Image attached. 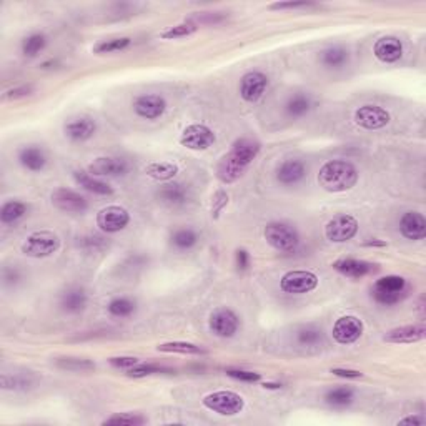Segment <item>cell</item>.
I'll list each match as a JSON object with an SVG mask.
<instances>
[{
    "instance_id": "cell-40",
    "label": "cell",
    "mask_w": 426,
    "mask_h": 426,
    "mask_svg": "<svg viewBox=\"0 0 426 426\" xmlns=\"http://www.w3.org/2000/svg\"><path fill=\"white\" fill-rule=\"evenodd\" d=\"M147 423L144 416L133 415V413H119V415H113L104 421V426H139Z\"/></svg>"
},
{
    "instance_id": "cell-20",
    "label": "cell",
    "mask_w": 426,
    "mask_h": 426,
    "mask_svg": "<svg viewBox=\"0 0 426 426\" xmlns=\"http://www.w3.org/2000/svg\"><path fill=\"white\" fill-rule=\"evenodd\" d=\"M400 232L408 240H423L426 237V218L420 212H407L400 220Z\"/></svg>"
},
{
    "instance_id": "cell-49",
    "label": "cell",
    "mask_w": 426,
    "mask_h": 426,
    "mask_svg": "<svg viewBox=\"0 0 426 426\" xmlns=\"http://www.w3.org/2000/svg\"><path fill=\"white\" fill-rule=\"evenodd\" d=\"M331 373H333L335 376H340V378H347V380H358L363 376L362 371L348 370V368H331Z\"/></svg>"
},
{
    "instance_id": "cell-43",
    "label": "cell",
    "mask_w": 426,
    "mask_h": 426,
    "mask_svg": "<svg viewBox=\"0 0 426 426\" xmlns=\"http://www.w3.org/2000/svg\"><path fill=\"white\" fill-rule=\"evenodd\" d=\"M320 340H322V331L316 328H303L302 331H298V343L303 347H313L320 343Z\"/></svg>"
},
{
    "instance_id": "cell-36",
    "label": "cell",
    "mask_w": 426,
    "mask_h": 426,
    "mask_svg": "<svg viewBox=\"0 0 426 426\" xmlns=\"http://www.w3.org/2000/svg\"><path fill=\"white\" fill-rule=\"evenodd\" d=\"M158 351L164 353H182V355H200L204 353L200 347L197 345L188 343V342H168V343H162L157 347Z\"/></svg>"
},
{
    "instance_id": "cell-46",
    "label": "cell",
    "mask_w": 426,
    "mask_h": 426,
    "mask_svg": "<svg viewBox=\"0 0 426 426\" xmlns=\"http://www.w3.org/2000/svg\"><path fill=\"white\" fill-rule=\"evenodd\" d=\"M226 375L232 376V378L238 381H245V383H257V381L262 380L260 373L255 371H245V370H229Z\"/></svg>"
},
{
    "instance_id": "cell-48",
    "label": "cell",
    "mask_w": 426,
    "mask_h": 426,
    "mask_svg": "<svg viewBox=\"0 0 426 426\" xmlns=\"http://www.w3.org/2000/svg\"><path fill=\"white\" fill-rule=\"evenodd\" d=\"M110 362L112 367L117 368H125V370H128V368L135 367V365L140 363L139 358H135V356H117V358H110L108 360Z\"/></svg>"
},
{
    "instance_id": "cell-52",
    "label": "cell",
    "mask_w": 426,
    "mask_h": 426,
    "mask_svg": "<svg viewBox=\"0 0 426 426\" xmlns=\"http://www.w3.org/2000/svg\"><path fill=\"white\" fill-rule=\"evenodd\" d=\"M425 423H426V420L420 415L407 416V418H403V420L398 421V425H413V426H423Z\"/></svg>"
},
{
    "instance_id": "cell-45",
    "label": "cell",
    "mask_w": 426,
    "mask_h": 426,
    "mask_svg": "<svg viewBox=\"0 0 426 426\" xmlns=\"http://www.w3.org/2000/svg\"><path fill=\"white\" fill-rule=\"evenodd\" d=\"M28 380L22 378V376H9L2 375V388L3 389H23L28 388Z\"/></svg>"
},
{
    "instance_id": "cell-19",
    "label": "cell",
    "mask_w": 426,
    "mask_h": 426,
    "mask_svg": "<svg viewBox=\"0 0 426 426\" xmlns=\"http://www.w3.org/2000/svg\"><path fill=\"white\" fill-rule=\"evenodd\" d=\"M97 132L95 120L90 117H77V119H70L65 124L64 133L67 139L72 142H85L92 139L93 133Z\"/></svg>"
},
{
    "instance_id": "cell-23",
    "label": "cell",
    "mask_w": 426,
    "mask_h": 426,
    "mask_svg": "<svg viewBox=\"0 0 426 426\" xmlns=\"http://www.w3.org/2000/svg\"><path fill=\"white\" fill-rule=\"evenodd\" d=\"M19 162L30 172H42L47 167V153L39 145H27L19 150Z\"/></svg>"
},
{
    "instance_id": "cell-24",
    "label": "cell",
    "mask_w": 426,
    "mask_h": 426,
    "mask_svg": "<svg viewBox=\"0 0 426 426\" xmlns=\"http://www.w3.org/2000/svg\"><path fill=\"white\" fill-rule=\"evenodd\" d=\"M87 293H85L84 288L80 287H70L60 295L59 305L62 308L65 313H80L87 307Z\"/></svg>"
},
{
    "instance_id": "cell-2",
    "label": "cell",
    "mask_w": 426,
    "mask_h": 426,
    "mask_svg": "<svg viewBox=\"0 0 426 426\" xmlns=\"http://www.w3.org/2000/svg\"><path fill=\"white\" fill-rule=\"evenodd\" d=\"M407 280L400 277V275H388V277L376 280L375 285H373L371 295L375 302L380 303V305L391 307L407 297Z\"/></svg>"
},
{
    "instance_id": "cell-44",
    "label": "cell",
    "mask_w": 426,
    "mask_h": 426,
    "mask_svg": "<svg viewBox=\"0 0 426 426\" xmlns=\"http://www.w3.org/2000/svg\"><path fill=\"white\" fill-rule=\"evenodd\" d=\"M308 7H315L313 2H307V0H303V2H277V3H271L269 6L270 10H297V9H308Z\"/></svg>"
},
{
    "instance_id": "cell-39",
    "label": "cell",
    "mask_w": 426,
    "mask_h": 426,
    "mask_svg": "<svg viewBox=\"0 0 426 426\" xmlns=\"http://www.w3.org/2000/svg\"><path fill=\"white\" fill-rule=\"evenodd\" d=\"M130 43H132V39L128 37H119V39H108V40H102L100 43H97L95 47H93V52L95 54H112V52H120L125 50Z\"/></svg>"
},
{
    "instance_id": "cell-41",
    "label": "cell",
    "mask_w": 426,
    "mask_h": 426,
    "mask_svg": "<svg viewBox=\"0 0 426 426\" xmlns=\"http://www.w3.org/2000/svg\"><path fill=\"white\" fill-rule=\"evenodd\" d=\"M162 371H170V370L155 363H139V365H135V367L128 368L127 375L132 376V378H144V376L155 375V373H162Z\"/></svg>"
},
{
    "instance_id": "cell-4",
    "label": "cell",
    "mask_w": 426,
    "mask_h": 426,
    "mask_svg": "<svg viewBox=\"0 0 426 426\" xmlns=\"http://www.w3.org/2000/svg\"><path fill=\"white\" fill-rule=\"evenodd\" d=\"M60 249V238L50 230L30 233L22 245V253L30 258H46Z\"/></svg>"
},
{
    "instance_id": "cell-7",
    "label": "cell",
    "mask_w": 426,
    "mask_h": 426,
    "mask_svg": "<svg viewBox=\"0 0 426 426\" xmlns=\"http://www.w3.org/2000/svg\"><path fill=\"white\" fill-rule=\"evenodd\" d=\"M356 233H358V220L347 213L335 215L325 226V237L335 243L351 240Z\"/></svg>"
},
{
    "instance_id": "cell-14",
    "label": "cell",
    "mask_w": 426,
    "mask_h": 426,
    "mask_svg": "<svg viewBox=\"0 0 426 426\" xmlns=\"http://www.w3.org/2000/svg\"><path fill=\"white\" fill-rule=\"evenodd\" d=\"M269 85V79L263 72L250 70L242 77L240 80V95L245 102H257L260 97L263 95Z\"/></svg>"
},
{
    "instance_id": "cell-35",
    "label": "cell",
    "mask_w": 426,
    "mask_h": 426,
    "mask_svg": "<svg viewBox=\"0 0 426 426\" xmlns=\"http://www.w3.org/2000/svg\"><path fill=\"white\" fill-rule=\"evenodd\" d=\"M108 313L112 316H117V318H125V316H130L133 311L137 310V305L133 300L119 297L113 298L110 303H108Z\"/></svg>"
},
{
    "instance_id": "cell-34",
    "label": "cell",
    "mask_w": 426,
    "mask_h": 426,
    "mask_svg": "<svg viewBox=\"0 0 426 426\" xmlns=\"http://www.w3.org/2000/svg\"><path fill=\"white\" fill-rule=\"evenodd\" d=\"M325 400H327V403L331 405V407L345 408L348 407V405H351V401L355 400V391L347 387L333 388L325 395Z\"/></svg>"
},
{
    "instance_id": "cell-10",
    "label": "cell",
    "mask_w": 426,
    "mask_h": 426,
    "mask_svg": "<svg viewBox=\"0 0 426 426\" xmlns=\"http://www.w3.org/2000/svg\"><path fill=\"white\" fill-rule=\"evenodd\" d=\"M333 340L340 345H351L358 342L363 335V322L358 316L347 315L338 318L333 325Z\"/></svg>"
},
{
    "instance_id": "cell-6",
    "label": "cell",
    "mask_w": 426,
    "mask_h": 426,
    "mask_svg": "<svg viewBox=\"0 0 426 426\" xmlns=\"http://www.w3.org/2000/svg\"><path fill=\"white\" fill-rule=\"evenodd\" d=\"M318 287V277L313 271L308 270H291L287 271L280 280V288L282 291L290 295H303L308 291L315 290Z\"/></svg>"
},
{
    "instance_id": "cell-22",
    "label": "cell",
    "mask_w": 426,
    "mask_h": 426,
    "mask_svg": "<svg viewBox=\"0 0 426 426\" xmlns=\"http://www.w3.org/2000/svg\"><path fill=\"white\" fill-rule=\"evenodd\" d=\"M246 168L249 167L243 165L242 162H238L232 153H226V155L218 162L217 177L222 184H233V182L240 180Z\"/></svg>"
},
{
    "instance_id": "cell-47",
    "label": "cell",
    "mask_w": 426,
    "mask_h": 426,
    "mask_svg": "<svg viewBox=\"0 0 426 426\" xmlns=\"http://www.w3.org/2000/svg\"><path fill=\"white\" fill-rule=\"evenodd\" d=\"M32 92H34V87H32V85H20V87L10 88V90H7L6 93H3V99L17 100V99H22V97H28Z\"/></svg>"
},
{
    "instance_id": "cell-27",
    "label": "cell",
    "mask_w": 426,
    "mask_h": 426,
    "mask_svg": "<svg viewBox=\"0 0 426 426\" xmlns=\"http://www.w3.org/2000/svg\"><path fill=\"white\" fill-rule=\"evenodd\" d=\"M230 153H232L238 162H242L243 165L249 167V165L255 160V158H257V155L260 153V144L257 140L249 139V137H242V139H238L232 145Z\"/></svg>"
},
{
    "instance_id": "cell-9",
    "label": "cell",
    "mask_w": 426,
    "mask_h": 426,
    "mask_svg": "<svg viewBox=\"0 0 426 426\" xmlns=\"http://www.w3.org/2000/svg\"><path fill=\"white\" fill-rule=\"evenodd\" d=\"M130 223V215L124 206L108 205L97 213V226L105 233L122 232Z\"/></svg>"
},
{
    "instance_id": "cell-16",
    "label": "cell",
    "mask_w": 426,
    "mask_h": 426,
    "mask_svg": "<svg viewBox=\"0 0 426 426\" xmlns=\"http://www.w3.org/2000/svg\"><path fill=\"white\" fill-rule=\"evenodd\" d=\"M128 172V164L124 158L100 157L88 165L92 177H124Z\"/></svg>"
},
{
    "instance_id": "cell-3",
    "label": "cell",
    "mask_w": 426,
    "mask_h": 426,
    "mask_svg": "<svg viewBox=\"0 0 426 426\" xmlns=\"http://www.w3.org/2000/svg\"><path fill=\"white\" fill-rule=\"evenodd\" d=\"M265 240L277 251L290 253V251L297 250L300 243V235L295 226L288 225V223L273 222L265 226Z\"/></svg>"
},
{
    "instance_id": "cell-15",
    "label": "cell",
    "mask_w": 426,
    "mask_h": 426,
    "mask_svg": "<svg viewBox=\"0 0 426 426\" xmlns=\"http://www.w3.org/2000/svg\"><path fill=\"white\" fill-rule=\"evenodd\" d=\"M167 110V102L164 97L157 95V93H147V95H140L133 102V112L145 120H155L162 117Z\"/></svg>"
},
{
    "instance_id": "cell-37",
    "label": "cell",
    "mask_w": 426,
    "mask_h": 426,
    "mask_svg": "<svg viewBox=\"0 0 426 426\" xmlns=\"http://www.w3.org/2000/svg\"><path fill=\"white\" fill-rule=\"evenodd\" d=\"M47 46V37L43 34H32L23 39L22 54L26 57H35Z\"/></svg>"
},
{
    "instance_id": "cell-51",
    "label": "cell",
    "mask_w": 426,
    "mask_h": 426,
    "mask_svg": "<svg viewBox=\"0 0 426 426\" xmlns=\"http://www.w3.org/2000/svg\"><path fill=\"white\" fill-rule=\"evenodd\" d=\"M20 275L15 269H3V283L6 285H15L19 282Z\"/></svg>"
},
{
    "instance_id": "cell-18",
    "label": "cell",
    "mask_w": 426,
    "mask_h": 426,
    "mask_svg": "<svg viewBox=\"0 0 426 426\" xmlns=\"http://www.w3.org/2000/svg\"><path fill=\"white\" fill-rule=\"evenodd\" d=\"M373 54L380 62L395 64L403 57V43L398 37L387 35V37L376 40L375 47H373Z\"/></svg>"
},
{
    "instance_id": "cell-28",
    "label": "cell",
    "mask_w": 426,
    "mask_h": 426,
    "mask_svg": "<svg viewBox=\"0 0 426 426\" xmlns=\"http://www.w3.org/2000/svg\"><path fill=\"white\" fill-rule=\"evenodd\" d=\"M74 178L75 182L82 186L84 190H87V192H90L93 195H112L113 188L108 184H105V182L99 180V178L92 177L90 173L87 172H74Z\"/></svg>"
},
{
    "instance_id": "cell-25",
    "label": "cell",
    "mask_w": 426,
    "mask_h": 426,
    "mask_svg": "<svg viewBox=\"0 0 426 426\" xmlns=\"http://www.w3.org/2000/svg\"><path fill=\"white\" fill-rule=\"evenodd\" d=\"M157 198L164 205L180 206L188 200V188L184 184H178V182H170V184L162 185L158 188Z\"/></svg>"
},
{
    "instance_id": "cell-50",
    "label": "cell",
    "mask_w": 426,
    "mask_h": 426,
    "mask_svg": "<svg viewBox=\"0 0 426 426\" xmlns=\"http://www.w3.org/2000/svg\"><path fill=\"white\" fill-rule=\"evenodd\" d=\"M237 267L238 270H246L250 267V255L246 250H237Z\"/></svg>"
},
{
    "instance_id": "cell-12",
    "label": "cell",
    "mask_w": 426,
    "mask_h": 426,
    "mask_svg": "<svg viewBox=\"0 0 426 426\" xmlns=\"http://www.w3.org/2000/svg\"><path fill=\"white\" fill-rule=\"evenodd\" d=\"M355 124L365 130L385 128L391 120L389 113L378 105H363L355 112Z\"/></svg>"
},
{
    "instance_id": "cell-1",
    "label": "cell",
    "mask_w": 426,
    "mask_h": 426,
    "mask_svg": "<svg viewBox=\"0 0 426 426\" xmlns=\"http://www.w3.org/2000/svg\"><path fill=\"white\" fill-rule=\"evenodd\" d=\"M358 182V170L347 160L327 162L318 172V184L323 190L340 193L351 190Z\"/></svg>"
},
{
    "instance_id": "cell-17",
    "label": "cell",
    "mask_w": 426,
    "mask_h": 426,
    "mask_svg": "<svg viewBox=\"0 0 426 426\" xmlns=\"http://www.w3.org/2000/svg\"><path fill=\"white\" fill-rule=\"evenodd\" d=\"M333 270L338 273L345 275L348 278H363L367 275L375 273L378 270V265L371 262H365V260H356V258H340L333 262Z\"/></svg>"
},
{
    "instance_id": "cell-33",
    "label": "cell",
    "mask_w": 426,
    "mask_h": 426,
    "mask_svg": "<svg viewBox=\"0 0 426 426\" xmlns=\"http://www.w3.org/2000/svg\"><path fill=\"white\" fill-rule=\"evenodd\" d=\"M198 242V235L192 229H180L177 232L172 233L170 237V243H172L173 249L177 250H190L197 245Z\"/></svg>"
},
{
    "instance_id": "cell-11",
    "label": "cell",
    "mask_w": 426,
    "mask_h": 426,
    "mask_svg": "<svg viewBox=\"0 0 426 426\" xmlns=\"http://www.w3.org/2000/svg\"><path fill=\"white\" fill-rule=\"evenodd\" d=\"M215 140V133L202 124L188 125L180 137V144L190 150H206L212 147Z\"/></svg>"
},
{
    "instance_id": "cell-13",
    "label": "cell",
    "mask_w": 426,
    "mask_h": 426,
    "mask_svg": "<svg viewBox=\"0 0 426 426\" xmlns=\"http://www.w3.org/2000/svg\"><path fill=\"white\" fill-rule=\"evenodd\" d=\"M52 205L59 209L60 212L67 213H84L88 209L87 200L80 193L70 188H57L52 193Z\"/></svg>"
},
{
    "instance_id": "cell-21",
    "label": "cell",
    "mask_w": 426,
    "mask_h": 426,
    "mask_svg": "<svg viewBox=\"0 0 426 426\" xmlns=\"http://www.w3.org/2000/svg\"><path fill=\"white\" fill-rule=\"evenodd\" d=\"M426 336L425 325H405V327L389 330L383 340L387 343H416Z\"/></svg>"
},
{
    "instance_id": "cell-32",
    "label": "cell",
    "mask_w": 426,
    "mask_h": 426,
    "mask_svg": "<svg viewBox=\"0 0 426 426\" xmlns=\"http://www.w3.org/2000/svg\"><path fill=\"white\" fill-rule=\"evenodd\" d=\"M27 205L19 200L6 202V204L2 205V209H0V220H2L3 225H10V223L20 220V218L27 213Z\"/></svg>"
},
{
    "instance_id": "cell-30",
    "label": "cell",
    "mask_w": 426,
    "mask_h": 426,
    "mask_svg": "<svg viewBox=\"0 0 426 426\" xmlns=\"http://www.w3.org/2000/svg\"><path fill=\"white\" fill-rule=\"evenodd\" d=\"M145 173L153 180L167 182L177 175L178 167L175 164H168V162H153V164L145 167Z\"/></svg>"
},
{
    "instance_id": "cell-26",
    "label": "cell",
    "mask_w": 426,
    "mask_h": 426,
    "mask_svg": "<svg viewBox=\"0 0 426 426\" xmlns=\"http://www.w3.org/2000/svg\"><path fill=\"white\" fill-rule=\"evenodd\" d=\"M305 173L307 168L303 162L290 158V160L280 164V167L277 168V180L283 185H297L298 182L303 180Z\"/></svg>"
},
{
    "instance_id": "cell-42",
    "label": "cell",
    "mask_w": 426,
    "mask_h": 426,
    "mask_svg": "<svg viewBox=\"0 0 426 426\" xmlns=\"http://www.w3.org/2000/svg\"><path fill=\"white\" fill-rule=\"evenodd\" d=\"M60 368L64 370H70V371H90L95 370V363L88 362V360H74V358H64L59 360Z\"/></svg>"
},
{
    "instance_id": "cell-31",
    "label": "cell",
    "mask_w": 426,
    "mask_h": 426,
    "mask_svg": "<svg viewBox=\"0 0 426 426\" xmlns=\"http://www.w3.org/2000/svg\"><path fill=\"white\" fill-rule=\"evenodd\" d=\"M287 115L291 119H300V117L307 115L311 110V99L305 93H297V95L290 97L285 105Z\"/></svg>"
},
{
    "instance_id": "cell-29",
    "label": "cell",
    "mask_w": 426,
    "mask_h": 426,
    "mask_svg": "<svg viewBox=\"0 0 426 426\" xmlns=\"http://www.w3.org/2000/svg\"><path fill=\"white\" fill-rule=\"evenodd\" d=\"M348 60H350V54H348V50H345L343 47L325 48L322 54H320V62L328 68L343 67L345 64H348Z\"/></svg>"
},
{
    "instance_id": "cell-38",
    "label": "cell",
    "mask_w": 426,
    "mask_h": 426,
    "mask_svg": "<svg viewBox=\"0 0 426 426\" xmlns=\"http://www.w3.org/2000/svg\"><path fill=\"white\" fill-rule=\"evenodd\" d=\"M198 30V26L193 22H184V23H178V26L170 27L168 30L162 32L160 37L165 40H175V39H184V37H190V35H193L195 32Z\"/></svg>"
},
{
    "instance_id": "cell-5",
    "label": "cell",
    "mask_w": 426,
    "mask_h": 426,
    "mask_svg": "<svg viewBox=\"0 0 426 426\" xmlns=\"http://www.w3.org/2000/svg\"><path fill=\"white\" fill-rule=\"evenodd\" d=\"M204 407L222 416H235L243 412L245 401L235 391H215L205 396Z\"/></svg>"
},
{
    "instance_id": "cell-53",
    "label": "cell",
    "mask_w": 426,
    "mask_h": 426,
    "mask_svg": "<svg viewBox=\"0 0 426 426\" xmlns=\"http://www.w3.org/2000/svg\"><path fill=\"white\" fill-rule=\"evenodd\" d=\"M263 387H265V388H280V387H282V385H277V383H265V385H263Z\"/></svg>"
},
{
    "instance_id": "cell-8",
    "label": "cell",
    "mask_w": 426,
    "mask_h": 426,
    "mask_svg": "<svg viewBox=\"0 0 426 426\" xmlns=\"http://www.w3.org/2000/svg\"><path fill=\"white\" fill-rule=\"evenodd\" d=\"M210 330L215 336L220 338H232L240 328V318L237 313L230 308H217L212 315H210L209 322Z\"/></svg>"
}]
</instances>
